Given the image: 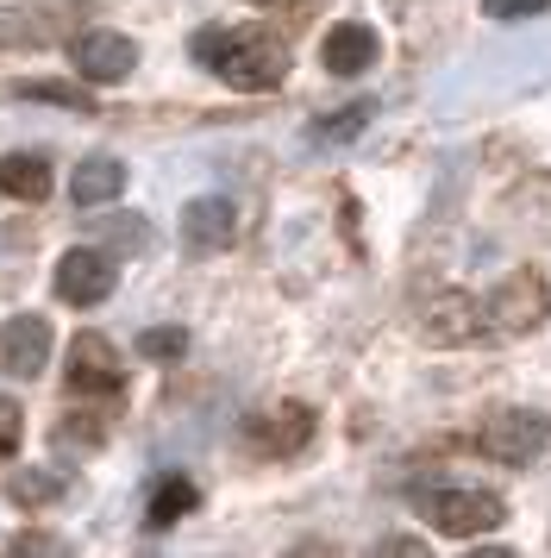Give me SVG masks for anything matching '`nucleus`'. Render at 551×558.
I'll list each match as a JSON object with an SVG mask.
<instances>
[{
	"label": "nucleus",
	"instance_id": "obj_1",
	"mask_svg": "<svg viewBox=\"0 0 551 558\" xmlns=\"http://www.w3.org/2000/svg\"><path fill=\"white\" fill-rule=\"evenodd\" d=\"M195 57L200 63H213V76L232 82V88H276V82L289 76V45L270 38V32H225V26H207L195 38Z\"/></svg>",
	"mask_w": 551,
	"mask_h": 558
},
{
	"label": "nucleus",
	"instance_id": "obj_2",
	"mask_svg": "<svg viewBox=\"0 0 551 558\" xmlns=\"http://www.w3.org/2000/svg\"><path fill=\"white\" fill-rule=\"evenodd\" d=\"M420 514L451 539H470V533H489L507 521L501 496H489V489H420Z\"/></svg>",
	"mask_w": 551,
	"mask_h": 558
},
{
	"label": "nucleus",
	"instance_id": "obj_3",
	"mask_svg": "<svg viewBox=\"0 0 551 558\" xmlns=\"http://www.w3.org/2000/svg\"><path fill=\"white\" fill-rule=\"evenodd\" d=\"M476 446L495 458V464H532V458L551 446V421L546 414H532V408H501V414L482 421Z\"/></svg>",
	"mask_w": 551,
	"mask_h": 558
},
{
	"label": "nucleus",
	"instance_id": "obj_4",
	"mask_svg": "<svg viewBox=\"0 0 551 558\" xmlns=\"http://www.w3.org/2000/svg\"><path fill=\"white\" fill-rule=\"evenodd\" d=\"M546 314H551L546 277H539V270H507V282L489 295V320H482V327L489 332H532Z\"/></svg>",
	"mask_w": 551,
	"mask_h": 558
},
{
	"label": "nucleus",
	"instance_id": "obj_5",
	"mask_svg": "<svg viewBox=\"0 0 551 558\" xmlns=\"http://www.w3.org/2000/svg\"><path fill=\"white\" fill-rule=\"evenodd\" d=\"M113 282H120V270H113V257L95 252V245H75V252L57 257V295L70 307H95L113 295Z\"/></svg>",
	"mask_w": 551,
	"mask_h": 558
},
{
	"label": "nucleus",
	"instance_id": "obj_6",
	"mask_svg": "<svg viewBox=\"0 0 551 558\" xmlns=\"http://www.w3.org/2000/svg\"><path fill=\"white\" fill-rule=\"evenodd\" d=\"M70 57H75V70H82V82H125L138 70V45L125 32H95V26L75 32Z\"/></svg>",
	"mask_w": 551,
	"mask_h": 558
},
{
	"label": "nucleus",
	"instance_id": "obj_7",
	"mask_svg": "<svg viewBox=\"0 0 551 558\" xmlns=\"http://www.w3.org/2000/svg\"><path fill=\"white\" fill-rule=\"evenodd\" d=\"M245 439H250V446H257L264 458L301 452V446L314 439V408H301V402L264 408V414H250V421H245Z\"/></svg>",
	"mask_w": 551,
	"mask_h": 558
},
{
	"label": "nucleus",
	"instance_id": "obj_8",
	"mask_svg": "<svg viewBox=\"0 0 551 558\" xmlns=\"http://www.w3.org/2000/svg\"><path fill=\"white\" fill-rule=\"evenodd\" d=\"M120 383H125L120 352L100 332H75L70 339V389H82V396H113Z\"/></svg>",
	"mask_w": 551,
	"mask_h": 558
},
{
	"label": "nucleus",
	"instance_id": "obj_9",
	"mask_svg": "<svg viewBox=\"0 0 551 558\" xmlns=\"http://www.w3.org/2000/svg\"><path fill=\"white\" fill-rule=\"evenodd\" d=\"M0 364L7 377H38L50 364V320L45 314H13L0 332Z\"/></svg>",
	"mask_w": 551,
	"mask_h": 558
},
{
	"label": "nucleus",
	"instance_id": "obj_10",
	"mask_svg": "<svg viewBox=\"0 0 551 558\" xmlns=\"http://www.w3.org/2000/svg\"><path fill=\"white\" fill-rule=\"evenodd\" d=\"M476 314H482V307H476L464 289H445V295H432V302L420 307V332L432 345H457V339H476V332H482Z\"/></svg>",
	"mask_w": 551,
	"mask_h": 558
},
{
	"label": "nucleus",
	"instance_id": "obj_11",
	"mask_svg": "<svg viewBox=\"0 0 551 558\" xmlns=\"http://www.w3.org/2000/svg\"><path fill=\"white\" fill-rule=\"evenodd\" d=\"M232 239H238V207L220 202V195L188 202V214H182V245L188 252H225Z\"/></svg>",
	"mask_w": 551,
	"mask_h": 558
},
{
	"label": "nucleus",
	"instance_id": "obj_12",
	"mask_svg": "<svg viewBox=\"0 0 551 558\" xmlns=\"http://www.w3.org/2000/svg\"><path fill=\"white\" fill-rule=\"evenodd\" d=\"M320 57H326L332 76H364V70L376 63V32L357 26V20H351V26H332L326 45H320Z\"/></svg>",
	"mask_w": 551,
	"mask_h": 558
},
{
	"label": "nucleus",
	"instance_id": "obj_13",
	"mask_svg": "<svg viewBox=\"0 0 551 558\" xmlns=\"http://www.w3.org/2000/svg\"><path fill=\"white\" fill-rule=\"evenodd\" d=\"M120 189H125V163H120V157H88V163H75V177H70V195L82 207L113 202Z\"/></svg>",
	"mask_w": 551,
	"mask_h": 558
},
{
	"label": "nucleus",
	"instance_id": "obj_14",
	"mask_svg": "<svg viewBox=\"0 0 551 558\" xmlns=\"http://www.w3.org/2000/svg\"><path fill=\"white\" fill-rule=\"evenodd\" d=\"M0 189H7L13 202H45V195H50V163L38 151L0 157Z\"/></svg>",
	"mask_w": 551,
	"mask_h": 558
},
{
	"label": "nucleus",
	"instance_id": "obj_15",
	"mask_svg": "<svg viewBox=\"0 0 551 558\" xmlns=\"http://www.w3.org/2000/svg\"><path fill=\"white\" fill-rule=\"evenodd\" d=\"M57 13H38V7H7L0 13V45H50L57 38Z\"/></svg>",
	"mask_w": 551,
	"mask_h": 558
},
{
	"label": "nucleus",
	"instance_id": "obj_16",
	"mask_svg": "<svg viewBox=\"0 0 551 558\" xmlns=\"http://www.w3.org/2000/svg\"><path fill=\"white\" fill-rule=\"evenodd\" d=\"M7 496H13V502L20 508H45V502H63V496H70V477H57V471H13V477H7Z\"/></svg>",
	"mask_w": 551,
	"mask_h": 558
},
{
	"label": "nucleus",
	"instance_id": "obj_17",
	"mask_svg": "<svg viewBox=\"0 0 551 558\" xmlns=\"http://www.w3.org/2000/svg\"><path fill=\"white\" fill-rule=\"evenodd\" d=\"M195 483L188 477H163L157 489H150V527H170V521H182L188 508H195Z\"/></svg>",
	"mask_w": 551,
	"mask_h": 558
},
{
	"label": "nucleus",
	"instance_id": "obj_18",
	"mask_svg": "<svg viewBox=\"0 0 551 558\" xmlns=\"http://www.w3.org/2000/svg\"><path fill=\"white\" fill-rule=\"evenodd\" d=\"M13 95H20V101H50V107H75V113H95V95H88V88H70V82H20Z\"/></svg>",
	"mask_w": 551,
	"mask_h": 558
},
{
	"label": "nucleus",
	"instance_id": "obj_19",
	"mask_svg": "<svg viewBox=\"0 0 551 558\" xmlns=\"http://www.w3.org/2000/svg\"><path fill=\"white\" fill-rule=\"evenodd\" d=\"M370 113H376L370 101H351V107H339L332 120H320V126H314V138H320V145H345V138H357V132L370 126Z\"/></svg>",
	"mask_w": 551,
	"mask_h": 558
},
{
	"label": "nucleus",
	"instance_id": "obj_20",
	"mask_svg": "<svg viewBox=\"0 0 551 558\" xmlns=\"http://www.w3.org/2000/svg\"><path fill=\"white\" fill-rule=\"evenodd\" d=\"M138 352L145 357H182L188 352V332L182 327H150V332H138Z\"/></svg>",
	"mask_w": 551,
	"mask_h": 558
},
{
	"label": "nucleus",
	"instance_id": "obj_21",
	"mask_svg": "<svg viewBox=\"0 0 551 558\" xmlns=\"http://www.w3.org/2000/svg\"><path fill=\"white\" fill-rule=\"evenodd\" d=\"M20 433H25V414L13 396H0V458H13L20 452Z\"/></svg>",
	"mask_w": 551,
	"mask_h": 558
},
{
	"label": "nucleus",
	"instance_id": "obj_22",
	"mask_svg": "<svg viewBox=\"0 0 551 558\" xmlns=\"http://www.w3.org/2000/svg\"><path fill=\"white\" fill-rule=\"evenodd\" d=\"M482 13L489 20H539V13H551V0H482Z\"/></svg>",
	"mask_w": 551,
	"mask_h": 558
},
{
	"label": "nucleus",
	"instance_id": "obj_23",
	"mask_svg": "<svg viewBox=\"0 0 551 558\" xmlns=\"http://www.w3.org/2000/svg\"><path fill=\"white\" fill-rule=\"evenodd\" d=\"M107 239L113 245H145L150 232H145V220H107Z\"/></svg>",
	"mask_w": 551,
	"mask_h": 558
},
{
	"label": "nucleus",
	"instance_id": "obj_24",
	"mask_svg": "<svg viewBox=\"0 0 551 558\" xmlns=\"http://www.w3.org/2000/svg\"><path fill=\"white\" fill-rule=\"evenodd\" d=\"M13 553H63V539H50V533H20Z\"/></svg>",
	"mask_w": 551,
	"mask_h": 558
},
{
	"label": "nucleus",
	"instance_id": "obj_25",
	"mask_svg": "<svg viewBox=\"0 0 551 558\" xmlns=\"http://www.w3.org/2000/svg\"><path fill=\"white\" fill-rule=\"evenodd\" d=\"M250 7H307V0H250Z\"/></svg>",
	"mask_w": 551,
	"mask_h": 558
}]
</instances>
